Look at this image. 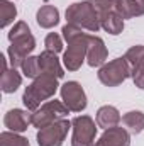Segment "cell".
Instances as JSON below:
<instances>
[{
	"label": "cell",
	"instance_id": "obj_1",
	"mask_svg": "<svg viewBox=\"0 0 144 146\" xmlns=\"http://www.w3.org/2000/svg\"><path fill=\"white\" fill-rule=\"evenodd\" d=\"M61 33H63V36L66 39V42H68V49L65 51L63 63H65V66L70 72H76L81 66L83 60L87 58L92 36L81 33L80 27L71 26V24H66Z\"/></svg>",
	"mask_w": 144,
	"mask_h": 146
},
{
	"label": "cell",
	"instance_id": "obj_2",
	"mask_svg": "<svg viewBox=\"0 0 144 146\" xmlns=\"http://www.w3.org/2000/svg\"><path fill=\"white\" fill-rule=\"evenodd\" d=\"M9 41L12 42L10 48H9V58H10L12 68L22 66L24 60L29 58V54L36 48V39L31 34L27 24L22 22V21L17 22L9 33Z\"/></svg>",
	"mask_w": 144,
	"mask_h": 146
},
{
	"label": "cell",
	"instance_id": "obj_3",
	"mask_svg": "<svg viewBox=\"0 0 144 146\" xmlns=\"http://www.w3.org/2000/svg\"><path fill=\"white\" fill-rule=\"evenodd\" d=\"M58 90V78L51 75H41L34 78V82L26 88L22 102L27 110H37L41 102L46 99H51Z\"/></svg>",
	"mask_w": 144,
	"mask_h": 146
},
{
	"label": "cell",
	"instance_id": "obj_4",
	"mask_svg": "<svg viewBox=\"0 0 144 146\" xmlns=\"http://www.w3.org/2000/svg\"><path fill=\"white\" fill-rule=\"evenodd\" d=\"M66 21L71 26H76L80 29H88L92 33H97L102 27L98 12H97V9L93 7V3L90 0L71 3L66 9Z\"/></svg>",
	"mask_w": 144,
	"mask_h": 146
},
{
	"label": "cell",
	"instance_id": "obj_5",
	"mask_svg": "<svg viewBox=\"0 0 144 146\" xmlns=\"http://www.w3.org/2000/svg\"><path fill=\"white\" fill-rule=\"evenodd\" d=\"M68 112H70V109L65 104H61L59 100H49L44 106H41L37 110H34V114H31V122L34 127L42 129V127L63 119Z\"/></svg>",
	"mask_w": 144,
	"mask_h": 146
},
{
	"label": "cell",
	"instance_id": "obj_6",
	"mask_svg": "<svg viewBox=\"0 0 144 146\" xmlns=\"http://www.w3.org/2000/svg\"><path fill=\"white\" fill-rule=\"evenodd\" d=\"M129 76H131V68L126 58L112 60L110 63L104 65L98 70V80L107 87H117Z\"/></svg>",
	"mask_w": 144,
	"mask_h": 146
},
{
	"label": "cell",
	"instance_id": "obj_7",
	"mask_svg": "<svg viewBox=\"0 0 144 146\" xmlns=\"http://www.w3.org/2000/svg\"><path fill=\"white\" fill-rule=\"evenodd\" d=\"M73 124L66 119H59L42 129H39L37 133V145L39 146H61L70 127Z\"/></svg>",
	"mask_w": 144,
	"mask_h": 146
},
{
	"label": "cell",
	"instance_id": "obj_8",
	"mask_svg": "<svg viewBox=\"0 0 144 146\" xmlns=\"http://www.w3.org/2000/svg\"><path fill=\"white\" fill-rule=\"evenodd\" d=\"M73 124V139L71 146H93L97 126L90 115H80L71 121Z\"/></svg>",
	"mask_w": 144,
	"mask_h": 146
},
{
	"label": "cell",
	"instance_id": "obj_9",
	"mask_svg": "<svg viewBox=\"0 0 144 146\" xmlns=\"http://www.w3.org/2000/svg\"><path fill=\"white\" fill-rule=\"evenodd\" d=\"M61 99L71 112H81L87 107V95L78 82H66L61 87Z\"/></svg>",
	"mask_w": 144,
	"mask_h": 146
},
{
	"label": "cell",
	"instance_id": "obj_10",
	"mask_svg": "<svg viewBox=\"0 0 144 146\" xmlns=\"http://www.w3.org/2000/svg\"><path fill=\"white\" fill-rule=\"evenodd\" d=\"M124 58L129 63L131 76L136 87L144 90V46H132Z\"/></svg>",
	"mask_w": 144,
	"mask_h": 146
},
{
	"label": "cell",
	"instance_id": "obj_11",
	"mask_svg": "<svg viewBox=\"0 0 144 146\" xmlns=\"http://www.w3.org/2000/svg\"><path fill=\"white\" fill-rule=\"evenodd\" d=\"M93 146H131V136L124 127H110Z\"/></svg>",
	"mask_w": 144,
	"mask_h": 146
},
{
	"label": "cell",
	"instance_id": "obj_12",
	"mask_svg": "<svg viewBox=\"0 0 144 146\" xmlns=\"http://www.w3.org/2000/svg\"><path fill=\"white\" fill-rule=\"evenodd\" d=\"M3 124L9 131L12 133H24L31 122V115L26 112V110H20V109H12L9 110L3 117Z\"/></svg>",
	"mask_w": 144,
	"mask_h": 146
},
{
	"label": "cell",
	"instance_id": "obj_13",
	"mask_svg": "<svg viewBox=\"0 0 144 146\" xmlns=\"http://www.w3.org/2000/svg\"><path fill=\"white\" fill-rule=\"evenodd\" d=\"M37 61H39V70L41 75H51V76H56V78H63L65 72L59 65V60L56 56V53H51V51H44L37 56Z\"/></svg>",
	"mask_w": 144,
	"mask_h": 146
},
{
	"label": "cell",
	"instance_id": "obj_14",
	"mask_svg": "<svg viewBox=\"0 0 144 146\" xmlns=\"http://www.w3.org/2000/svg\"><path fill=\"white\" fill-rule=\"evenodd\" d=\"M107 48L105 42L97 36H92L90 39V46H88V53H87V61L90 66H102L107 60Z\"/></svg>",
	"mask_w": 144,
	"mask_h": 146
},
{
	"label": "cell",
	"instance_id": "obj_15",
	"mask_svg": "<svg viewBox=\"0 0 144 146\" xmlns=\"http://www.w3.org/2000/svg\"><path fill=\"white\" fill-rule=\"evenodd\" d=\"M100 17V26L102 29H105L108 34H120L122 29H124V19L119 15L117 10H105V12H100L98 14Z\"/></svg>",
	"mask_w": 144,
	"mask_h": 146
},
{
	"label": "cell",
	"instance_id": "obj_16",
	"mask_svg": "<svg viewBox=\"0 0 144 146\" xmlns=\"http://www.w3.org/2000/svg\"><path fill=\"white\" fill-rule=\"evenodd\" d=\"M115 10L122 19L144 15V0H117Z\"/></svg>",
	"mask_w": 144,
	"mask_h": 146
},
{
	"label": "cell",
	"instance_id": "obj_17",
	"mask_svg": "<svg viewBox=\"0 0 144 146\" xmlns=\"http://www.w3.org/2000/svg\"><path fill=\"white\" fill-rule=\"evenodd\" d=\"M119 122H120V114L115 107L104 106L97 110V126L98 127L110 129V127H115Z\"/></svg>",
	"mask_w": 144,
	"mask_h": 146
},
{
	"label": "cell",
	"instance_id": "obj_18",
	"mask_svg": "<svg viewBox=\"0 0 144 146\" xmlns=\"http://www.w3.org/2000/svg\"><path fill=\"white\" fill-rule=\"evenodd\" d=\"M37 24L44 29H51L59 22V10L54 5H42L37 10Z\"/></svg>",
	"mask_w": 144,
	"mask_h": 146
},
{
	"label": "cell",
	"instance_id": "obj_19",
	"mask_svg": "<svg viewBox=\"0 0 144 146\" xmlns=\"http://www.w3.org/2000/svg\"><path fill=\"white\" fill-rule=\"evenodd\" d=\"M20 83H22V76L15 72V68L3 72L0 76V87H2V92H5V94L15 92L20 87Z\"/></svg>",
	"mask_w": 144,
	"mask_h": 146
},
{
	"label": "cell",
	"instance_id": "obj_20",
	"mask_svg": "<svg viewBox=\"0 0 144 146\" xmlns=\"http://www.w3.org/2000/svg\"><path fill=\"white\" fill-rule=\"evenodd\" d=\"M122 122H124L126 127H129L132 133L139 134V133L144 129V114L139 112V110H131V112L124 114Z\"/></svg>",
	"mask_w": 144,
	"mask_h": 146
},
{
	"label": "cell",
	"instance_id": "obj_21",
	"mask_svg": "<svg viewBox=\"0 0 144 146\" xmlns=\"http://www.w3.org/2000/svg\"><path fill=\"white\" fill-rule=\"evenodd\" d=\"M17 15V9L9 0H0V27H7L10 22H14Z\"/></svg>",
	"mask_w": 144,
	"mask_h": 146
},
{
	"label": "cell",
	"instance_id": "obj_22",
	"mask_svg": "<svg viewBox=\"0 0 144 146\" xmlns=\"http://www.w3.org/2000/svg\"><path fill=\"white\" fill-rule=\"evenodd\" d=\"M0 146H29V141L12 131H5L0 134Z\"/></svg>",
	"mask_w": 144,
	"mask_h": 146
},
{
	"label": "cell",
	"instance_id": "obj_23",
	"mask_svg": "<svg viewBox=\"0 0 144 146\" xmlns=\"http://www.w3.org/2000/svg\"><path fill=\"white\" fill-rule=\"evenodd\" d=\"M20 68H22L24 75H26V76H29V78H37V76H41V70H39L37 56H29V58H26Z\"/></svg>",
	"mask_w": 144,
	"mask_h": 146
},
{
	"label": "cell",
	"instance_id": "obj_24",
	"mask_svg": "<svg viewBox=\"0 0 144 146\" xmlns=\"http://www.w3.org/2000/svg\"><path fill=\"white\" fill-rule=\"evenodd\" d=\"M44 44H46V49L51 51V53H56V54H58L59 51H63V41H61V37L58 36L56 33L48 34Z\"/></svg>",
	"mask_w": 144,
	"mask_h": 146
}]
</instances>
